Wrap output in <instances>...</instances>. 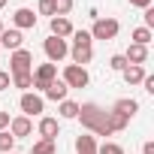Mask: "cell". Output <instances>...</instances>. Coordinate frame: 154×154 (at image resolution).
<instances>
[{
	"label": "cell",
	"mask_w": 154,
	"mask_h": 154,
	"mask_svg": "<svg viewBox=\"0 0 154 154\" xmlns=\"http://www.w3.org/2000/svg\"><path fill=\"white\" fill-rule=\"evenodd\" d=\"M82 121V127L85 130H91V133H97V136H112V130H109V121H106V109L103 106H97V103H82L79 106V115H75Z\"/></svg>",
	"instance_id": "obj_1"
},
{
	"label": "cell",
	"mask_w": 154,
	"mask_h": 154,
	"mask_svg": "<svg viewBox=\"0 0 154 154\" xmlns=\"http://www.w3.org/2000/svg\"><path fill=\"white\" fill-rule=\"evenodd\" d=\"M60 82H63L66 88H88L91 75H88V69H85V66L66 63V66H63V75H60Z\"/></svg>",
	"instance_id": "obj_2"
},
{
	"label": "cell",
	"mask_w": 154,
	"mask_h": 154,
	"mask_svg": "<svg viewBox=\"0 0 154 154\" xmlns=\"http://www.w3.org/2000/svg\"><path fill=\"white\" fill-rule=\"evenodd\" d=\"M118 30H121V24L115 18H97L94 27H91V39H103L106 42V39H115Z\"/></svg>",
	"instance_id": "obj_3"
},
{
	"label": "cell",
	"mask_w": 154,
	"mask_h": 154,
	"mask_svg": "<svg viewBox=\"0 0 154 154\" xmlns=\"http://www.w3.org/2000/svg\"><path fill=\"white\" fill-rule=\"evenodd\" d=\"M9 72L18 75V72H33V51L27 48H18L9 54Z\"/></svg>",
	"instance_id": "obj_4"
},
{
	"label": "cell",
	"mask_w": 154,
	"mask_h": 154,
	"mask_svg": "<svg viewBox=\"0 0 154 154\" xmlns=\"http://www.w3.org/2000/svg\"><path fill=\"white\" fill-rule=\"evenodd\" d=\"M42 51H45L48 63H57V60H63V57L69 54V45H66V39H57V36H48V39L42 42Z\"/></svg>",
	"instance_id": "obj_5"
},
{
	"label": "cell",
	"mask_w": 154,
	"mask_h": 154,
	"mask_svg": "<svg viewBox=\"0 0 154 154\" xmlns=\"http://www.w3.org/2000/svg\"><path fill=\"white\" fill-rule=\"evenodd\" d=\"M54 79H57V63H39L33 69V88L36 91H45Z\"/></svg>",
	"instance_id": "obj_6"
},
{
	"label": "cell",
	"mask_w": 154,
	"mask_h": 154,
	"mask_svg": "<svg viewBox=\"0 0 154 154\" xmlns=\"http://www.w3.org/2000/svg\"><path fill=\"white\" fill-rule=\"evenodd\" d=\"M18 106H21V112H24L27 118H33V115H42V112H45L42 97H39V94H30V91H27V94H21V103H18Z\"/></svg>",
	"instance_id": "obj_7"
},
{
	"label": "cell",
	"mask_w": 154,
	"mask_h": 154,
	"mask_svg": "<svg viewBox=\"0 0 154 154\" xmlns=\"http://www.w3.org/2000/svg\"><path fill=\"white\" fill-rule=\"evenodd\" d=\"M30 130H33V124H30V118H27V115L9 118V133H12L15 139H24V136H30Z\"/></svg>",
	"instance_id": "obj_8"
},
{
	"label": "cell",
	"mask_w": 154,
	"mask_h": 154,
	"mask_svg": "<svg viewBox=\"0 0 154 154\" xmlns=\"http://www.w3.org/2000/svg\"><path fill=\"white\" fill-rule=\"evenodd\" d=\"M21 42H24V36H21V30H6L3 27V33H0V48H9V51H18L21 48Z\"/></svg>",
	"instance_id": "obj_9"
},
{
	"label": "cell",
	"mask_w": 154,
	"mask_h": 154,
	"mask_svg": "<svg viewBox=\"0 0 154 154\" xmlns=\"http://www.w3.org/2000/svg\"><path fill=\"white\" fill-rule=\"evenodd\" d=\"M12 21H15V30H30V27H36V15H33V9H15V15H12Z\"/></svg>",
	"instance_id": "obj_10"
},
{
	"label": "cell",
	"mask_w": 154,
	"mask_h": 154,
	"mask_svg": "<svg viewBox=\"0 0 154 154\" xmlns=\"http://www.w3.org/2000/svg\"><path fill=\"white\" fill-rule=\"evenodd\" d=\"M48 27H51V36H57V39L72 36V24H69V18H63V15H54V18L48 21Z\"/></svg>",
	"instance_id": "obj_11"
},
{
	"label": "cell",
	"mask_w": 154,
	"mask_h": 154,
	"mask_svg": "<svg viewBox=\"0 0 154 154\" xmlns=\"http://www.w3.org/2000/svg\"><path fill=\"white\" fill-rule=\"evenodd\" d=\"M124 60H127V63H133V66H142V63L148 60V48H145V45H136V42H133V45L127 48Z\"/></svg>",
	"instance_id": "obj_12"
},
{
	"label": "cell",
	"mask_w": 154,
	"mask_h": 154,
	"mask_svg": "<svg viewBox=\"0 0 154 154\" xmlns=\"http://www.w3.org/2000/svg\"><path fill=\"white\" fill-rule=\"evenodd\" d=\"M42 94H45L48 100H54V103H63V100H66V94H69V88H66L60 79H54V82H51V85H48Z\"/></svg>",
	"instance_id": "obj_13"
},
{
	"label": "cell",
	"mask_w": 154,
	"mask_h": 154,
	"mask_svg": "<svg viewBox=\"0 0 154 154\" xmlns=\"http://www.w3.org/2000/svg\"><path fill=\"white\" fill-rule=\"evenodd\" d=\"M60 127H57V118H39V139H57Z\"/></svg>",
	"instance_id": "obj_14"
},
{
	"label": "cell",
	"mask_w": 154,
	"mask_h": 154,
	"mask_svg": "<svg viewBox=\"0 0 154 154\" xmlns=\"http://www.w3.org/2000/svg\"><path fill=\"white\" fill-rule=\"evenodd\" d=\"M112 112H118V115H124V118L130 121V118L139 112V103H136V100H130V97H124V100H118V103L112 106Z\"/></svg>",
	"instance_id": "obj_15"
},
{
	"label": "cell",
	"mask_w": 154,
	"mask_h": 154,
	"mask_svg": "<svg viewBox=\"0 0 154 154\" xmlns=\"http://www.w3.org/2000/svg\"><path fill=\"white\" fill-rule=\"evenodd\" d=\"M69 54H72V63H75V66H85V63H91V57H94L91 45H72Z\"/></svg>",
	"instance_id": "obj_16"
},
{
	"label": "cell",
	"mask_w": 154,
	"mask_h": 154,
	"mask_svg": "<svg viewBox=\"0 0 154 154\" xmlns=\"http://www.w3.org/2000/svg\"><path fill=\"white\" fill-rule=\"evenodd\" d=\"M121 72H124V82H127V85H142V79L148 75L145 66H133V63H127Z\"/></svg>",
	"instance_id": "obj_17"
},
{
	"label": "cell",
	"mask_w": 154,
	"mask_h": 154,
	"mask_svg": "<svg viewBox=\"0 0 154 154\" xmlns=\"http://www.w3.org/2000/svg\"><path fill=\"white\" fill-rule=\"evenodd\" d=\"M75 154H97L94 136H79V139H75Z\"/></svg>",
	"instance_id": "obj_18"
},
{
	"label": "cell",
	"mask_w": 154,
	"mask_h": 154,
	"mask_svg": "<svg viewBox=\"0 0 154 154\" xmlns=\"http://www.w3.org/2000/svg\"><path fill=\"white\" fill-rule=\"evenodd\" d=\"M106 121H109V130L112 133H121V130H127V118L124 115H118V112H106Z\"/></svg>",
	"instance_id": "obj_19"
},
{
	"label": "cell",
	"mask_w": 154,
	"mask_h": 154,
	"mask_svg": "<svg viewBox=\"0 0 154 154\" xmlns=\"http://www.w3.org/2000/svg\"><path fill=\"white\" fill-rule=\"evenodd\" d=\"M30 154H57V145H54V139H39V142H33Z\"/></svg>",
	"instance_id": "obj_20"
},
{
	"label": "cell",
	"mask_w": 154,
	"mask_h": 154,
	"mask_svg": "<svg viewBox=\"0 0 154 154\" xmlns=\"http://www.w3.org/2000/svg\"><path fill=\"white\" fill-rule=\"evenodd\" d=\"M12 85L15 88H21L24 94L33 88V72H18V75H12Z\"/></svg>",
	"instance_id": "obj_21"
},
{
	"label": "cell",
	"mask_w": 154,
	"mask_h": 154,
	"mask_svg": "<svg viewBox=\"0 0 154 154\" xmlns=\"http://www.w3.org/2000/svg\"><path fill=\"white\" fill-rule=\"evenodd\" d=\"M151 39H154V36H151L148 27H136V30H133V42H136V45H145V48H148Z\"/></svg>",
	"instance_id": "obj_22"
},
{
	"label": "cell",
	"mask_w": 154,
	"mask_h": 154,
	"mask_svg": "<svg viewBox=\"0 0 154 154\" xmlns=\"http://www.w3.org/2000/svg\"><path fill=\"white\" fill-rule=\"evenodd\" d=\"M15 148V136L9 133V130H0V151H3V154H9Z\"/></svg>",
	"instance_id": "obj_23"
},
{
	"label": "cell",
	"mask_w": 154,
	"mask_h": 154,
	"mask_svg": "<svg viewBox=\"0 0 154 154\" xmlns=\"http://www.w3.org/2000/svg\"><path fill=\"white\" fill-rule=\"evenodd\" d=\"M57 112H60V118H75V115H79V103H72V100H63Z\"/></svg>",
	"instance_id": "obj_24"
},
{
	"label": "cell",
	"mask_w": 154,
	"mask_h": 154,
	"mask_svg": "<svg viewBox=\"0 0 154 154\" xmlns=\"http://www.w3.org/2000/svg\"><path fill=\"white\" fill-rule=\"evenodd\" d=\"M72 12V0H54V15H69Z\"/></svg>",
	"instance_id": "obj_25"
},
{
	"label": "cell",
	"mask_w": 154,
	"mask_h": 154,
	"mask_svg": "<svg viewBox=\"0 0 154 154\" xmlns=\"http://www.w3.org/2000/svg\"><path fill=\"white\" fill-rule=\"evenodd\" d=\"M91 33L88 30H72V45H91Z\"/></svg>",
	"instance_id": "obj_26"
},
{
	"label": "cell",
	"mask_w": 154,
	"mask_h": 154,
	"mask_svg": "<svg viewBox=\"0 0 154 154\" xmlns=\"http://www.w3.org/2000/svg\"><path fill=\"white\" fill-rule=\"evenodd\" d=\"M97 154H124V148H121L118 142H103V145L97 148Z\"/></svg>",
	"instance_id": "obj_27"
},
{
	"label": "cell",
	"mask_w": 154,
	"mask_h": 154,
	"mask_svg": "<svg viewBox=\"0 0 154 154\" xmlns=\"http://www.w3.org/2000/svg\"><path fill=\"white\" fill-rule=\"evenodd\" d=\"M39 15L54 18V0H39Z\"/></svg>",
	"instance_id": "obj_28"
},
{
	"label": "cell",
	"mask_w": 154,
	"mask_h": 154,
	"mask_svg": "<svg viewBox=\"0 0 154 154\" xmlns=\"http://www.w3.org/2000/svg\"><path fill=\"white\" fill-rule=\"evenodd\" d=\"M109 66H112L115 72H121V69L127 66V60H124V54H112V57H109Z\"/></svg>",
	"instance_id": "obj_29"
},
{
	"label": "cell",
	"mask_w": 154,
	"mask_h": 154,
	"mask_svg": "<svg viewBox=\"0 0 154 154\" xmlns=\"http://www.w3.org/2000/svg\"><path fill=\"white\" fill-rule=\"evenodd\" d=\"M9 85H12V75L0 69V91H9Z\"/></svg>",
	"instance_id": "obj_30"
},
{
	"label": "cell",
	"mask_w": 154,
	"mask_h": 154,
	"mask_svg": "<svg viewBox=\"0 0 154 154\" xmlns=\"http://www.w3.org/2000/svg\"><path fill=\"white\" fill-rule=\"evenodd\" d=\"M142 85H145V91H148V94H154V75H145Z\"/></svg>",
	"instance_id": "obj_31"
},
{
	"label": "cell",
	"mask_w": 154,
	"mask_h": 154,
	"mask_svg": "<svg viewBox=\"0 0 154 154\" xmlns=\"http://www.w3.org/2000/svg\"><path fill=\"white\" fill-rule=\"evenodd\" d=\"M151 24H154V9H151V6H148V9H145V27H148V30H151Z\"/></svg>",
	"instance_id": "obj_32"
},
{
	"label": "cell",
	"mask_w": 154,
	"mask_h": 154,
	"mask_svg": "<svg viewBox=\"0 0 154 154\" xmlns=\"http://www.w3.org/2000/svg\"><path fill=\"white\" fill-rule=\"evenodd\" d=\"M127 3H130V6H139V9H148L151 0H127Z\"/></svg>",
	"instance_id": "obj_33"
},
{
	"label": "cell",
	"mask_w": 154,
	"mask_h": 154,
	"mask_svg": "<svg viewBox=\"0 0 154 154\" xmlns=\"http://www.w3.org/2000/svg\"><path fill=\"white\" fill-rule=\"evenodd\" d=\"M9 127V112H0V130Z\"/></svg>",
	"instance_id": "obj_34"
},
{
	"label": "cell",
	"mask_w": 154,
	"mask_h": 154,
	"mask_svg": "<svg viewBox=\"0 0 154 154\" xmlns=\"http://www.w3.org/2000/svg\"><path fill=\"white\" fill-rule=\"evenodd\" d=\"M142 154H154V142H145L142 145Z\"/></svg>",
	"instance_id": "obj_35"
},
{
	"label": "cell",
	"mask_w": 154,
	"mask_h": 154,
	"mask_svg": "<svg viewBox=\"0 0 154 154\" xmlns=\"http://www.w3.org/2000/svg\"><path fill=\"white\" fill-rule=\"evenodd\" d=\"M3 6H6V0H0V9H3Z\"/></svg>",
	"instance_id": "obj_36"
},
{
	"label": "cell",
	"mask_w": 154,
	"mask_h": 154,
	"mask_svg": "<svg viewBox=\"0 0 154 154\" xmlns=\"http://www.w3.org/2000/svg\"><path fill=\"white\" fill-rule=\"evenodd\" d=\"M0 33H3V21H0Z\"/></svg>",
	"instance_id": "obj_37"
},
{
	"label": "cell",
	"mask_w": 154,
	"mask_h": 154,
	"mask_svg": "<svg viewBox=\"0 0 154 154\" xmlns=\"http://www.w3.org/2000/svg\"><path fill=\"white\" fill-rule=\"evenodd\" d=\"M9 154H18V151H9Z\"/></svg>",
	"instance_id": "obj_38"
}]
</instances>
